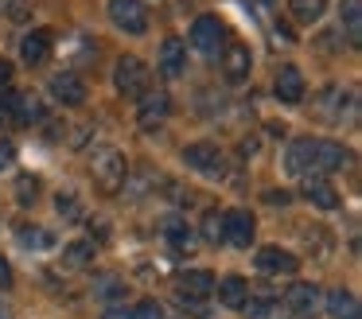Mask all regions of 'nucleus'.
Here are the masks:
<instances>
[{
    "label": "nucleus",
    "mask_w": 362,
    "mask_h": 319,
    "mask_svg": "<svg viewBox=\"0 0 362 319\" xmlns=\"http://www.w3.org/2000/svg\"><path fill=\"white\" fill-rule=\"evenodd\" d=\"M214 292V277L206 269H187L180 272V300H206V296Z\"/></svg>",
    "instance_id": "14"
},
{
    "label": "nucleus",
    "mask_w": 362,
    "mask_h": 319,
    "mask_svg": "<svg viewBox=\"0 0 362 319\" xmlns=\"http://www.w3.org/2000/svg\"><path fill=\"white\" fill-rule=\"evenodd\" d=\"M265 202H273V207H284V202H288V191H265Z\"/></svg>",
    "instance_id": "37"
},
{
    "label": "nucleus",
    "mask_w": 362,
    "mask_h": 319,
    "mask_svg": "<svg viewBox=\"0 0 362 319\" xmlns=\"http://www.w3.org/2000/svg\"><path fill=\"white\" fill-rule=\"evenodd\" d=\"M0 319H12V315H8V308H4V303H0Z\"/></svg>",
    "instance_id": "39"
},
{
    "label": "nucleus",
    "mask_w": 362,
    "mask_h": 319,
    "mask_svg": "<svg viewBox=\"0 0 362 319\" xmlns=\"http://www.w3.org/2000/svg\"><path fill=\"white\" fill-rule=\"evenodd\" d=\"M0 288H12V265L0 257Z\"/></svg>",
    "instance_id": "36"
},
{
    "label": "nucleus",
    "mask_w": 362,
    "mask_h": 319,
    "mask_svg": "<svg viewBox=\"0 0 362 319\" xmlns=\"http://www.w3.org/2000/svg\"><path fill=\"white\" fill-rule=\"evenodd\" d=\"M300 269V261H296V253H288V249H281V245H265V249H257V272H265V277H292V272Z\"/></svg>",
    "instance_id": "6"
},
{
    "label": "nucleus",
    "mask_w": 362,
    "mask_h": 319,
    "mask_svg": "<svg viewBox=\"0 0 362 319\" xmlns=\"http://www.w3.org/2000/svg\"><path fill=\"white\" fill-rule=\"evenodd\" d=\"M351 163V152H346L339 140H315V152H312V171H339Z\"/></svg>",
    "instance_id": "7"
},
{
    "label": "nucleus",
    "mask_w": 362,
    "mask_h": 319,
    "mask_svg": "<svg viewBox=\"0 0 362 319\" xmlns=\"http://www.w3.org/2000/svg\"><path fill=\"white\" fill-rule=\"evenodd\" d=\"M312 152H315V140H312V137L292 140L288 152H284V168H288V175H300V179H304L308 171H312Z\"/></svg>",
    "instance_id": "15"
},
{
    "label": "nucleus",
    "mask_w": 362,
    "mask_h": 319,
    "mask_svg": "<svg viewBox=\"0 0 362 319\" xmlns=\"http://www.w3.org/2000/svg\"><path fill=\"white\" fill-rule=\"evenodd\" d=\"M164 238L172 241L180 253H195V245H199V241H195V230H191V226L183 222L180 214H168V218H164Z\"/></svg>",
    "instance_id": "19"
},
{
    "label": "nucleus",
    "mask_w": 362,
    "mask_h": 319,
    "mask_svg": "<svg viewBox=\"0 0 362 319\" xmlns=\"http://www.w3.org/2000/svg\"><path fill=\"white\" fill-rule=\"evenodd\" d=\"M339 20H343L351 43L358 47L362 43V0H343V4H339Z\"/></svg>",
    "instance_id": "23"
},
{
    "label": "nucleus",
    "mask_w": 362,
    "mask_h": 319,
    "mask_svg": "<svg viewBox=\"0 0 362 319\" xmlns=\"http://www.w3.org/2000/svg\"><path fill=\"white\" fill-rule=\"evenodd\" d=\"M51 98L63 101V105H82L86 101V82L74 70H63V74L51 78Z\"/></svg>",
    "instance_id": "8"
},
{
    "label": "nucleus",
    "mask_w": 362,
    "mask_h": 319,
    "mask_svg": "<svg viewBox=\"0 0 362 319\" xmlns=\"http://www.w3.org/2000/svg\"><path fill=\"white\" fill-rule=\"evenodd\" d=\"M20 245H24V249H51V245H55V238H51L43 226H24V230H20Z\"/></svg>",
    "instance_id": "26"
},
{
    "label": "nucleus",
    "mask_w": 362,
    "mask_h": 319,
    "mask_svg": "<svg viewBox=\"0 0 362 319\" xmlns=\"http://www.w3.org/2000/svg\"><path fill=\"white\" fill-rule=\"evenodd\" d=\"M0 16H4V20H28V4L24 0H0Z\"/></svg>",
    "instance_id": "30"
},
{
    "label": "nucleus",
    "mask_w": 362,
    "mask_h": 319,
    "mask_svg": "<svg viewBox=\"0 0 362 319\" xmlns=\"http://www.w3.org/2000/svg\"><path fill=\"white\" fill-rule=\"evenodd\" d=\"M300 195H304L312 207H320V210H335V207H339V191H335V187H331L323 175H304Z\"/></svg>",
    "instance_id": "10"
},
{
    "label": "nucleus",
    "mask_w": 362,
    "mask_h": 319,
    "mask_svg": "<svg viewBox=\"0 0 362 319\" xmlns=\"http://www.w3.org/2000/svg\"><path fill=\"white\" fill-rule=\"evenodd\" d=\"M183 70H187V47L180 43V39H164V47H160V74L164 78H180Z\"/></svg>",
    "instance_id": "17"
},
{
    "label": "nucleus",
    "mask_w": 362,
    "mask_h": 319,
    "mask_svg": "<svg viewBox=\"0 0 362 319\" xmlns=\"http://www.w3.org/2000/svg\"><path fill=\"white\" fill-rule=\"evenodd\" d=\"M105 12H110L113 28H121L125 35H144L148 31V8L141 0H110Z\"/></svg>",
    "instance_id": "4"
},
{
    "label": "nucleus",
    "mask_w": 362,
    "mask_h": 319,
    "mask_svg": "<svg viewBox=\"0 0 362 319\" xmlns=\"http://www.w3.org/2000/svg\"><path fill=\"white\" fill-rule=\"evenodd\" d=\"M203 238L214 241V245L222 241V214H218V210H206V218H203Z\"/></svg>",
    "instance_id": "29"
},
{
    "label": "nucleus",
    "mask_w": 362,
    "mask_h": 319,
    "mask_svg": "<svg viewBox=\"0 0 362 319\" xmlns=\"http://www.w3.org/2000/svg\"><path fill=\"white\" fill-rule=\"evenodd\" d=\"M288 12L296 16L300 23H315L327 12V0H288Z\"/></svg>",
    "instance_id": "25"
},
{
    "label": "nucleus",
    "mask_w": 362,
    "mask_h": 319,
    "mask_svg": "<svg viewBox=\"0 0 362 319\" xmlns=\"http://www.w3.org/2000/svg\"><path fill=\"white\" fill-rule=\"evenodd\" d=\"M8 82H12V62L0 59V90H8Z\"/></svg>",
    "instance_id": "35"
},
{
    "label": "nucleus",
    "mask_w": 362,
    "mask_h": 319,
    "mask_svg": "<svg viewBox=\"0 0 362 319\" xmlns=\"http://www.w3.org/2000/svg\"><path fill=\"white\" fill-rule=\"evenodd\" d=\"M94 265V241H71L63 249V269H86Z\"/></svg>",
    "instance_id": "24"
},
{
    "label": "nucleus",
    "mask_w": 362,
    "mask_h": 319,
    "mask_svg": "<svg viewBox=\"0 0 362 319\" xmlns=\"http://www.w3.org/2000/svg\"><path fill=\"white\" fill-rule=\"evenodd\" d=\"M20 54H24L28 66H43L51 59V31L47 28H35L20 39Z\"/></svg>",
    "instance_id": "13"
},
{
    "label": "nucleus",
    "mask_w": 362,
    "mask_h": 319,
    "mask_svg": "<svg viewBox=\"0 0 362 319\" xmlns=\"http://www.w3.org/2000/svg\"><path fill=\"white\" fill-rule=\"evenodd\" d=\"M273 93L284 101V105L304 101V74H300L296 66H281V74H276V82H273Z\"/></svg>",
    "instance_id": "16"
},
{
    "label": "nucleus",
    "mask_w": 362,
    "mask_h": 319,
    "mask_svg": "<svg viewBox=\"0 0 362 319\" xmlns=\"http://www.w3.org/2000/svg\"><path fill=\"white\" fill-rule=\"evenodd\" d=\"M90 175H94V187L102 195H117L121 187H125V179H129V163H125V156H121L117 148H102V152L94 156Z\"/></svg>",
    "instance_id": "1"
},
{
    "label": "nucleus",
    "mask_w": 362,
    "mask_h": 319,
    "mask_svg": "<svg viewBox=\"0 0 362 319\" xmlns=\"http://www.w3.org/2000/svg\"><path fill=\"white\" fill-rule=\"evenodd\" d=\"M12 160H16V148H12L8 140H0V168H8Z\"/></svg>",
    "instance_id": "34"
},
{
    "label": "nucleus",
    "mask_w": 362,
    "mask_h": 319,
    "mask_svg": "<svg viewBox=\"0 0 362 319\" xmlns=\"http://www.w3.org/2000/svg\"><path fill=\"white\" fill-rule=\"evenodd\" d=\"M35 199H40V179H35V175H20L16 179V202H20V207H32Z\"/></svg>",
    "instance_id": "28"
},
{
    "label": "nucleus",
    "mask_w": 362,
    "mask_h": 319,
    "mask_svg": "<svg viewBox=\"0 0 362 319\" xmlns=\"http://www.w3.org/2000/svg\"><path fill=\"white\" fill-rule=\"evenodd\" d=\"M113 86H117V93H125V98H144L152 86V70L144 66L136 54H125V59H117V66H113Z\"/></svg>",
    "instance_id": "2"
},
{
    "label": "nucleus",
    "mask_w": 362,
    "mask_h": 319,
    "mask_svg": "<svg viewBox=\"0 0 362 319\" xmlns=\"http://www.w3.org/2000/svg\"><path fill=\"white\" fill-rule=\"evenodd\" d=\"M250 47L245 43H230L226 51H222V74H226V82H245L250 78Z\"/></svg>",
    "instance_id": "11"
},
{
    "label": "nucleus",
    "mask_w": 362,
    "mask_h": 319,
    "mask_svg": "<svg viewBox=\"0 0 362 319\" xmlns=\"http://www.w3.org/2000/svg\"><path fill=\"white\" fill-rule=\"evenodd\" d=\"M55 210H59V218H66V222H78V218H82L78 195H74V191H59L55 195Z\"/></svg>",
    "instance_id": "27"
},
{
    "label": "nucleus",
    "mask_w": 362,
    "mask_h": 319,
    "mask_svg": "<svg viewBox=\"0 0 362 319\" xmlns=\"http://www.w3.org/2000/svg\"><path fill=\"white\" fill-rule=\"evenodd\" d=\"M133 319H164V311H160L156 300H144V303H136V308H133Z\"/></svg>",
    "instance_id": "31"
},
{
    "label": "nucleus",
    "mask_w": 362,
    "mask_h": 319,
    "mask_svg": "<svg viewBox=\"0 0 362 319\" xmlns=\"http://www.w3.org/2000/svg\"><path fill=\"white\" fill-rule=\"evenodd\" d=\"M315 303H320V288L304 284V280H300V284H292L288 292H284V308L296 311V315H312Z\"/></svg>",
    "instance_id": "18"
},
{
    "label": "nucleus",
    "mask_w": 362,
    "mask_h": 319,
    "mask_svg": "<svg viewBox=\"0 0 362 319\" xmlns=\"http://www.w3.org/2000/svg\"><path fill=\"white\" fill-rule=\"evenodd\" d=\"M327 311H331V319H362L358 296L346 292V288H335V292H327Z\"/></svg>",
    "instance_id": "21"
},
{
    "label": "nucleus",
    "mask_w": 362,
    "mask_h": 319,
    "mask_svg": "<svg viewBox=\"0 0 362 319\" xmlns=\"http://www.w3.org/2000/svg\"><path fill=\"white\" fill-rule=\"evenodd\" d=\"M253 230H257V222H253L250 210H226L222 214V241L234 249H250L253 245Z\"/></svg>",
    "instance_id": "5"
},
{
    "label": "nucleus",
    "mask_w": 362,
    "mask_h": 319,
    "mask_svg": "<svg viewBox=\"0 0 362 319\" xmlns=\"http://www.w3.org/2000/svg\"><path fill=\"white\" fill-rule=\"evenodd\" d=\"M218 303H222V308L242 311L245 303H250V284H245L242 277H226V280L218 284Z\"/></svg>",
    "instance_id": "20"
},
{
    "label": "nucleus",
    "mask_w": 362,
    "mask_h": 319,
    "mask_svg": "<svg viewBox=\"0 0 362 319\" xmlns=\"http://www.w3.org/2000/svg\"><path fill=\"white\" fill-rule=\"evenodd\" d=\"M102 319H133V311H129V308H105Z\"/></svg>",
    "instance_id": "38"
},
{
    "label": "nucleus",
    "mask_w": 362,
    "mask_h": 319,
    "mask_svg": "<svg viewBox=\"0 0 362 319\" xmlns=\"http://www.w3.org/2000/svg\"><path fill=\"white\" fill-rule=\"evenodd\" d=\"M98 292H102V300H117V296H125V288H121V280L105 277V280H98Z\"/></svg>",
    "instance_id": "32"
},
{
    "label": "nucleus",
    "mask_w": 362,
    "mask_h": 319,
    "mask_svg": "<svg viewBox=\"0 0 362 319\" xmlns=\"http://www.w3.org/2000/svg\"><path fill=\"white\" fill-rule=\"evenodd\" d=\"M168 113H172V98H168L164 90H148V93L141 98V109H136V121H141L144 129H152V124H160Z\"/></svg>",
    "instance_id": "12"
},
{
    "label": "nucleus",
    "mask_w": 362,
    "mask_h": 319,
    "mask_svg": "<svg viewBox=\"0 0 362 319\" xmlns=\"http://www.w3.org/2000/svg\"><path fill=\"white\" fill-rule=\"evenodd\" d=\"M43 121V101L35 93H16V113L12 124H40Z\"/></svg>",
    "instance_id": "22"
},
{
    "label": "nucleus",
    "mask_w": 362,
    "mask_h": 319,
    "mask_svg": "<svg viewBox=\"0 0 362 319\" xmlns=\"http://www.w3.org/2000/svg\"><path fill=\"white\" fill-rule=\"evenodd\" d=\"M12 113H16V93L4 90L0 93V121H12Z\"/></svg>",
    "instance_id": "33"
},
{
    "label": "nucleus",
    "mask_w": 362,
    "mask_h": 319,
    "mask_svg": "<svg viewBox=\"0 0 362 319\" xmlns=\"http://www.w3.org/2000/svg\"><path fill=\"white\" fill-rule=\"evenodd\" d=\"M183 163L195 168L199 175H206V179H222V175H226V160H222L218 144H211V140H195V144L183 148Z\"/></svg>",
    "instance_id": "3"
},
{
    "label": "nucleus",
    "mask_w": 362,
    "mask_h": 319,
    "mask_svg": "<svg viewBox=\"0 0 362 319\" xmlns=\"http://www.w3.org/2000/svg\"><path fill=\"white\" fill-rule=\"evenodd\" d=\"M218 43H222V20L218 16H199V20L191 23V47L211 54Z\"/></svg>",
    "instance_id": "9"
}]
</instances>
